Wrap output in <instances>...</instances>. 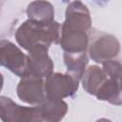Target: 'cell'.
<instances>
[{
    "label": "cell",
    "mask_w": 122,
    "mask_h": 122,
    "mask_svg": "<svg viewBox=\"0 0 122 122\" xmlns=\"http://www.w3.org/2000/svg\"><path fill=\"white\" fill-rule=\"evenodd\" d=\"M61 26L56 21L35 22L28 19L16 30L15 39L19 46L30 51L35 48L49 49L51 44L60 43Z\"/></svg>",
    "instance_id": "obj_1"
},
{
    "label": "cell",
    "mask_w": 122,
    "mask_h": 122,
    "mask_svg": "<svg viewBox=\"0 0 122 122\" xmlns=\"http://www.w3.org/2000/svg\"><path fill=\"white\" fill-rule=\"evenodd\" d=\"M119 51L120 43L114 35L102 31H95L90 35L88 52L92 61L103 64L112 60Z\"/></svg>",
    "instance_id": "obj_2"
},
{
    "label": "cell",
    "mask_w": 122,
    "mask_h": 122,
    "mask_svg": "<svg viewBox=\"0 0 122 122\" xmlns=\"http://www.w3.org/2000/svg\"><path fill=\"white\" fill-rule=\"evenodd\" d=\"M0 117L2 122H43L39 107H24L10 97H0Z\"/></svg>",
    "instance_id": "obj_3"
},
{
    "label": "cell",
    "mask_w": 122,
    "mask_h": 122,
    "mask_svg": "<svg viewBox=\"0 0 122 122\" xmlns=\"http://www.w3.org/2000/svg\"><path fill=\"white\" fill-rule=\"evenodd\" d=\"M0 63L21 78L27 75V55L15 44L6 39L0 42Z\"/></svg>",
    "instance_id": "obj_4"
},
{
    "label": "cell",
    "mask_w": 122,
    "mask_h": 122,
    "mask_svg": "<svg viewBox=\"0 0 122 122\" xmlns=\"http://www.w3.org/2000/svg\"><path fill=\"white\" fill-rule=\"evenodd\" d=\"M79 80L67 73L53 72L45 80L47 97L63 99L72 96L78 90Z\"/></svg>",
    "instance_id": "obj_5"
},
{
    "label": "cell",
    "mask_w": 122,
    "mask_h": 122,
    "mask_svg": "<svg viewBox=\"0 0 122 122\" xmlns=\"http://www.w3.org/2000/svg\"><path fill=\"white\" fill-rule=\"evenodd\" d=\"M89 32L90 30L82 27L64 22L61 26V48L66 52L86 51L88 50L90 40Z\"/></svg>",
    "instance_id": "obj_6"
},
{
    "label": "cell",
    "mask_w": 122,
    "mask_h": 122,
    "mask_svg": "<svg viewBox=\"0 0 122 122\" xmlns=\"http://www.w3.org/2000/svg\"><path fill=\"white\" fill-rule=\"evenodd\" d=\"M17 95L25 103L39 106L47 97L45 80L27 75L21 78L16 88Z\"/></svg>",
    "instance_id": "obj_7"
},
{
    "label": "cell",
    "mask_w": 122,
    "mask_h": 122,
    "mask_svg": "<svg viewBox=\"0 0 122 122\" xmlns=\"http://www.w3.org/2000/svg\"><path fill=\"white\" fill-rule=\"evenodd\" d=\"M48 50L47 48L39 47L29 51L27 54V75L47 78L53 73V62L48 54Z\"/></svg>",
    "instance_id": "obj_8"
},
{
    "label": "cell",
    "mask_w": 122,
    "mask_h": 122,
    "mask_svg": "<svg viewBox=\"0 0 122 122\" xmlns=\"http://www.w3.org/2000/svg\"><path fill=\"white\" fill-rule=\"evenodd\" d=\"M38 107L45 122H60L68 112V104L63 99L46 97Z\"/></svg>",
    "instance_id": "obj_9"
},
{
    "label": "cell",
    "mask_w": 122,
    "mask_h": 122,
    "mask_svg": "<svg viewBox=\"0 0 122 122\" xmlns=\"http://www.w3.org/2000/svg\"><path fill=\"white\" fill-rule=\"evenodd\" d=\"M107 78L108 76L102 68L96 65H92L86 69L81 79L82 86L88 93L95 95Z\"/></svg>",
    "instance_id": "obj_10"
},
{
    "label": "cell",
    "mask_w": 122,
    "mask_h": 122,
    "mask_svg": "<svg viewBox=\"0 0 122 122\" xmlns=\"http://www.w3.org/2000/svg\"><path fill=\"white\" fill-rule=\"evenodd\" d=\"M95 96L98 100L107 101L112 105H122V82L108 77Z\"/></svg>",
    "instance_id": "obj_11"
},
{
    "label": "cell",
    "mask_w": 122,
    "mask_h": 122,
    "mask_svg": "<svg viewBox=\"0 0 122 122\" xmlns=\"http://www.w3.org/2000/svg\"><path fill=\"white\" fill-rule=\"evenodd\" d=\"M64 62L67 67L68 73L81 80L88 65V55L86 51L82 52H66L64 51Z\"/></svg>",
    "instance_id": "obj_12"
},
{
    "label": "cell",
    "mask_w": 122,
    "mask_h": 122,
    "mask_svg": "<svg viewBox=\"0 0 122 122\" xmlns=\"http://www.w3.org/2000/svg\"><path fill=\"white\" fill-rule=\"evenodd\" d=\"M27 15L35 22H51L54 20L53 6L48 1H33L28 5Z\"/></svg>",
    "instance_id": "obj_13"
},
{
    "label": "cell",
    "mask_w": 122,
    "mask_h": 122,
    "mask_svg": "<svg viewBox=\"0 0 122 122\" xmlns=\"http://www.w3.org/2000/svg\"><path fill=\"white\" fill-rule=\"evenodd\" d=\"M103 71L108 77L113 78L119 82H122V64L117 60H109L102 64Z\"/></svg>",
    "instance_id": "obj_14"
},
{
    "label": "cell",
    "mask_w": 122,
    "mask_h": 122,
    "mask_svg": "<svg viewBox=\"0 0 122 122\" xmlns=\"http://www.w3.org/2000/svg\"><path fill=\"white\" fill-rule=\"evenodd\" d=\"M96 122H112V121L107 118H99L98 120H96Z\"/></svg>",
    "instance_id": "obj_15"
}]
</instances>
